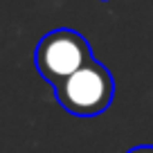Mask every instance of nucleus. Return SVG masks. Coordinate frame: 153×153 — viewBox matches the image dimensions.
I'll return each mask as SVG.
<instances>
[{"mask_svg": "<svg viewBox=\"0 0 153 153\" xmlns=\"http://www.w3.org/2000/svg\"><path fill=\"white\" fill-rule=\"evenodd\" d=\"M36 70L54 88L92 61L90 43L74 29H54L38 41Z\"/></svg>", "mask_w": 153, "mask_h": 153, "instance_id": "nucleus-2", "label": "nucleus"}, {"mask_svg": "<svg viewBox=\"0 0 153 153\" xmlns=\"http://www.w3.org/2000/svg\"><path fill=\"white\" fill-rule=\"evenodd\" d=\"M56 101L74 117H97L115 97V79L104 63L92 59L56 88Z\"/></svg>", "mask_w": 153, "mask_h": 153, "instance_id": "nucleus-1", "label": "nucleus"}, {"mask_svg": "<svg viewBox=\"0 0 153 153\" xmlns=\"http://www.w3.org/2000/svg\"><path fill=\"white\" fill-rule=\"evenodd\" d=\"M128 153H153V146L151 144H146V146H135V149H131Z\"/></svg>", "mask_w": 153, "mask_h": 153, "instance_id": "nucleus-3", "label": "nucleus"}]
</instances>
